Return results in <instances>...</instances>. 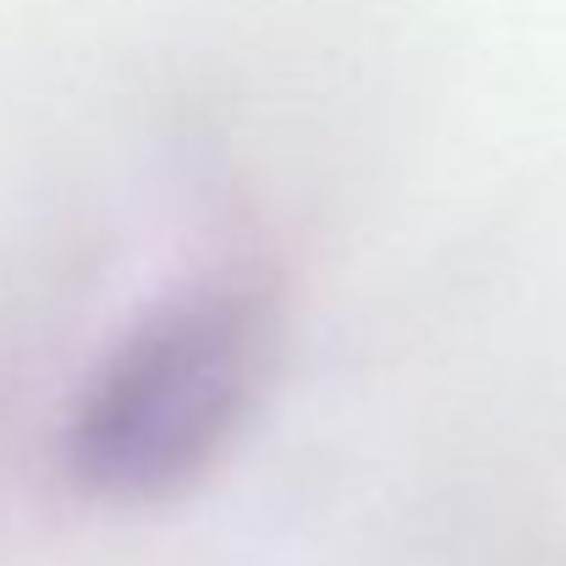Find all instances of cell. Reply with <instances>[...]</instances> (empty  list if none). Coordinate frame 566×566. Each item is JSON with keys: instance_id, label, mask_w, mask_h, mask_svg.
<instances>
[{"instance_id": "obj_1", "label": "cell", "mask_w": 566, "mask_h": 566, "mask_svg": "<svg viewBox=\"0 0 566 566\" xmlns=\"http://www.w3.org/2000/svg\"><path fill=\"white\" fill-rule=\"evenodd\" d=\"M286 347V281L253 253L149 297L72 396L61 473L111 512L166 506L259 418Z\"/></svg>"}]
</instances>
